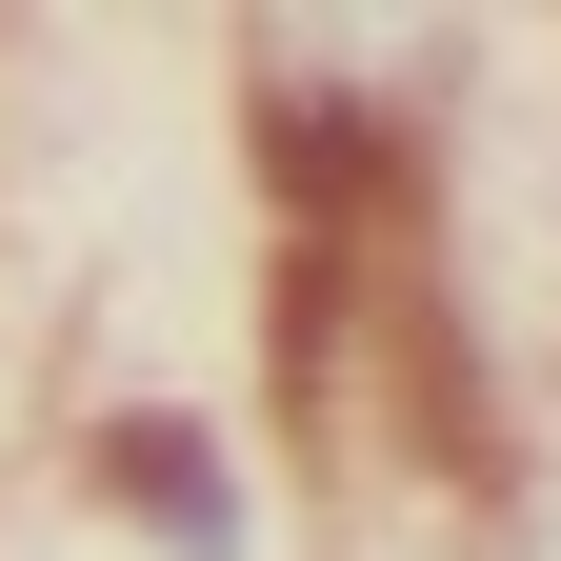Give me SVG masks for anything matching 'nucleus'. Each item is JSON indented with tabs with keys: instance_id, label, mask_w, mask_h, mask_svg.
Segmentation results:
<instances>
[]
</instances>
